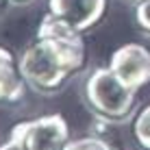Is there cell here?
Listing matches in <instances>:
<instances>
[{
	"label": "cell",
	"instance_id": "obj_1",
	"mask_svg": "<svg viewBox=\"0 0 150 150\" xmlns=\"http://www.w3.org/2000/svg\"><path fill=\"white\" fill-rule=\"evenodd\" d=\"M18 65L37 94H57L85 65V41L70 24L46 13L37 26V41L22 52Z\"/></svg>",
	"mask_w": 150,
	"mask_h": 150
},
{
	"label": "cell",
	"instance_id": "obj_2",
	"mask_svg": "<svg viewBox=\"0 0 150 150\" xmlns=\"http://www.w3.org/2000/svg\"><path fill=\"white\" fill-rule=\"evenodd\" d=\"M83 96L89 111L107 124L128 122L137 107V91L124 85L111 68L91 70L83 85Z\"/></svg>",
	"mask_w": 150,
	"mask_h": 150
},
{
	"label": "cell",
	"instance_id": "obj_3",
	"mask_svg": "<svg viewBox=\"0 0 150 150\" xmlns=\"http://www.w3.org/2000/svg\"><path fill=\"white\" fill-rule=\"evenodd\" d=\"M9 137L28 150H63L70 142V126L61 113H48L15 124Z\"/></svg>",
	"mask_w": 150,
	"mask_h": 150
},
{
	"label": "cell",
	"instance_id": "obj_4",
	"mask_svg": "<svg viewBox=\"0 0 150 150\" xmlns=\"http://www.w3.org/2000/svg\"><path fill=\"white\" fill-rule=\"evenodd\" d=\"M111 72L131 89H142L150 83V48L144 44H124L111 54Z\"/></svg>",
	"mask_w": 150,
	"mask_h": 150
},
{
	"label": "cell",
	"instance_id": "obj_5",
	"mask_svg": "<svg viewBox=\"0 0 150 150\" xmlns=\"http://www.w3.org/2000/svg\"><path fill=\"white\" fill-rule=\"evenodd\" d=\"M48 13L70 24L76 33H85L105 18L107 0H48Z\"/></svg>",
	"mask_w": 150,
	"mask_h": 150
},
{
	"label": "cell",
	"instance_id": "obj_6",
	"mask_svg": "<svg viewBox=\"0 0 150 150\" xmlns=\"http://www.w3.org/2000/svg\"><path fill=\"white\" fill-rule=\"evenodd\" d=\"M26 81L20 72L18 61L13 59V52L0 46V107L15 105L24 98Z\"/></svg>",
	"mask_w": 150,
	"mask_h": 150
},
{
	"label": "cell",
	"instance_id": "obj_7",
	"mask_svg": "<svg viewBox=\"0 0 150 150\" xmlns=\"http://www.w3.org/2000/svg\"><path fill=\"white\" fill-rule=\"evenodd\" d=\"M133 135L142 150H150V105H146L137 113L135 122H133Z\"/></svg>",
	"mask_w": 150,
	"mask_h": 150
},
{
	"label": "cell",
	"instance_id": "obj_8",
	"mask_svg": "<svg viewBox=\"0 0 150 150\" xmlns=\"http://www.w3.org/2000/svg\"><path fill=\"white\" fill-rule=\"evenodd\" d=\"M63 150H113L109 144L105 142V139L100 137H79V139H70L68 144H65Z\"/></svg>",
	"mask_w": 150,
	"mask_h": 150
},
{
	"label": "cell",
	"instance_id": "obj_9",
	"mask_svg": "<svg viewBox=\"0 0 150 150\" xmlns=\"http://www.w3.org/2000/svg\"><path fill=\"white\" fill-rule=\"evenodd\" d=\"M135 24L142 33L150 37V0H142L135 4Z\"/></svg>",
	"mask_w": 150,
	"mask_h": 150
},
{
	"label": "cell",
	"instance_id": "obj_10",
	"mask_svg": "<svg viewBox=\"0 0 150 150\" xmlns=\"http://www.w3.org/2000/svg\"><path fill=\"white\" fill-rule=\"evenodd\" d=\"M0 150H28V148L24 146V144H20L18 139H11V137H9V142L4 144V146H0Z\"/></svg>",
	"mask_w": 150,
	"mask_h": 150
},
{
	"label": "cell",
	"instance_id": "obj_11",
	"mask_svg": "<svg viewBox=\"0 0 150 150\" xmlns=\"http://www.w3.org/2000/svg\"><path fill=\"white\" fill-rule=\"evenodd\" d=\"M7 2H11V4H26V2H30V0H7Z\"/></svg>",
	"mask_w": 150,
	"mask_h": 150
},
{
	"label": "cell",
	"instance_id": "obj_12",
	"mask_svg": "<svg viewBox=\"0 0 150 150\" xmlns=\"http://www.w3.org/2000/svg\"><path fill=\"white\" fill-rule=\"evenodd\" d=\"M126 2H133V4H137V2H142V0H126Z\"/></svg>",
	"mask_w": 150,
	"mask_h": 150
}]
</instances>
